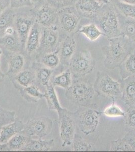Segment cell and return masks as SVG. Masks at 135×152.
Returning <instances> with one entry per match:
<instances>
[{"label": "cell", "mask_w": 135, "mask_h": 152, "mask_svg": "<svg viewBox=\"0 0 135 152\" xmlns=\"http://www.w3.org/2000/svg\"><path fill=\"white\" fill-rule=\"evenodd\" d=\"M10 7L18 9L24 7H32L30 0H10Z\"/></svg>", "instance_id": "obj_39"}, {"label": "cell", "mask_w": 135, "mask_h": 152, "mask_svg": "<svg viewBox=\"0 0 135 152\" xmlns=\"http://www.w3.org/2000/svg\"><path fill=\"white\" fill-rule=\"evenodd\" d=\"M31 138V137L24 133L23 131L16 134L7 142L9 151H21Z\"/></svg>", "instance_id": "obj_26"}, {"label": "cell", "mask_w": 135, "mask_h": 152, "mask_svg": "<svg viewBox=\"0 0 135 152\" xmlns=\"http://www.w3.org/2000/svg\"><path fill=\"white\" fill-rule=\"evenodd\" d=\"M21 96L29 102H38L45 98V92L41 91L40 88L35 84H33L19 90Z\"/></svg>", "instance_id": "obj_24"}, {"label": "cell", "mask_w": 135, "mask_h": 152, "mask_svg": "<svg viewBox=\"0 0 135 152\" xmlns=\"http://www.w3.org/2000/svg\"><path fill=\"white\" fill-rule=\"evenodd\" d=\"M112 3L119 13L126 18L135 19V5L124 3L118 0H113Z\"/></svg>", "instance_id": "obj_33"}, {"label": "cell", "mask_w": 135, "mask_h": 152, "mask_svg": "<svg viewBox=\"0 0 135 152\" xmlns=\"http://www.w3.org/2000/svg\"><path fill=\"white\" fill-rule=\"evenodd\" d=\"M55 145L53 139L43 140L41 138L30 140L21 151L27 152H48Z\"/></svg>", "instance_id": "obj_23"}, {"label": "cell", "mask_w": 135, "mask_h": 152, "mask_svg": "<svg viewBox=\"0 0 135 152\" xmlns=\"http://www.w3.org/2000/svg\"><path fill=\"white\" fill-rule=\"evenodd\" d=\"M9 151L7 143H0V152Z\"/></svg>", "instance_id": "obj_45"}, {"label": "cell", "mask_w": 135, "mask_h": 152, "mask_svg": "<svg viewBox=\"0 0 135 152\" xmlns=\"http://www.w3.org/2000/svg\"><path fill=\"white\" fill-rule=\"evenodd\" d=\"M77 42L74 35H65L62 38L58 52L61 64L69 66L72 57L75 54Z\"/></svg>", "instance_id": "obj_14"}, {"label": "cell", "mask_w": 135, "mask_h": 152, "mask_svg": "<svg viewBox=\"0 0 135 152\" xmlns=\"http://www.w3.org/2000/svg\"><path fill=\"white\" fill-rule=\"evenodd\" d=\"M73 82V76L69 69L52 77L51 83L53 86H58L65 89L69 88Z\"/></svg>", "instance_id": "obj_30"}, {"label": "cell", "mask_w": 135, "mask_h": 152, "mask_svg": "<svg viewBox=\"0 0 135 152\" xmlns=\"http://www.w3.org/2000/svg\"><path fill=\"white\" fill-rule=\"evenodd\" d=\"M17 9L9 7L0 15V38L4 36L8 28L14 26Z\"/></svg>", "instance_id": "obj_25"}, {"label": "cell", "mask_w": 135, "mask_h": 152, "mask_svg": "<svg viewBox=\"0 0 135 152\" xmlns=\"http://www.w3.org/2000/svg\"><path fill=\"white\" fill-rule=\"evenodd\" d=\"M35 23L34 11L32 7L17 9L14 27L24 50L28 35Z\"/></svg>", "instance_id": "obj_7"}, {"label": "cell", "mask_w": 135, "mask_h": 152, "mask_svg": "<svg viewBox=\"0 0 135 152\" xmlns=\"http://www.w3.org/2000/svg\"><path fill=\"white\" fill-rule=\"evenodd\" d=\"M64 34L58 26L43 28L40 47L35 56V59L44 54L58 50Z\"/></svg>", "instance_id": "obj_8"}, {"label": "cell", "mask_w": 135, "mask_h": 152, "mask_svg": "<svg viewBox=\"0 0 135 152\" xmlns=\"http://www.w3.org/2000/svg\"><path fill=\"white\" fill-rule=\"evenodd\" d=\"M74 6L82 18L92 20L102 7L96 0H76Z\"/></svg>", "instance_id": "obj_16"}, {"label": "cell", "mask_w": 135, "mask_h": 152, "mask_svg": "<svg viewBox=\"0 0 135 152\" xmlns=\"http://www.w3.org/2000/svg\"><path fill=\"white\" fill-rule=\"evenodd\" d=\"M95 93L93 85L89 81L80 78L73 80L72 85L66 89L65 96L79 107H89Z\"/></svg>", "instance_id": "obj_3"}, {"label": "cell", "mask_w": 135, "mask_h": 152, "mask_svg": "<svg viewBox=\"0 0 135 152\" xmlns=\"http://www.w3.org/2000/svg\"><path fill=\"white\" fill-rule=\"evenodd\" d=\"M95 64V61L90 51L84 50L74 54L68 66L73 77L78 79L91 73Z\"/></svg>", "instance_id": "obj_5"}, {"label": "cell", "mask_w": 135, "mask_h": 152, "mask_svg": "<svg viewBox=\"0 0 135 152\" xmlns=\"http://www.w3.org/2000/svg\"><path fill=\"white\" fill-rule=\"evenodd\" d=\"M35 22L43 28L58 26V9L46 3L34 10Z\"/></svg>", "instance_id": "obj_12"}, {"label": "cell", "mask_w": 135, "mask_h": 152, "mask_svg": "<svg viewBox=\"0 0 135 152\" xmlns=\"http://www.w3.org/2000/svg\"><path fill=\"white\" fill-rule=\"evenodd\" d=\"M98 3L101 6H104L108 5L109 4L111 3L113 0H96Z\"/></svg>", "instance_id": "obj_44"}, {"label": "cell", "mask_w": 135, "mask_h": 152, "mask_svg": "<svg viewBox=\"0 0 135 152\" xmlns=\"http://www.w3.org/2000/svg\"><path fill=\"white\" fill-rule=\"evenodd\" d=\"M93 20L104 36L111 38L121 36L118 13L112 2L101 7Z\"/></svg>", "instance_id": "obj_2"}, {"label": "cell", "mask_w": 135, "mask_h": 152, "mask_svg": "<svg viewBox=\"0 0 135 152\" xmlns=\"http://www.w3.org/2000/svg\"><path fill=\"white\" fill-rule=\"evenodd\" d=\"M3 54V50L0 47V58ZM0 66H1V61H0ZM5 75H6L5 74H4L2 72V71L1 70V69H0V83H1V82L3 81L5 79Z\"/></svg>", "instance_id": "obj_43"}, {"label": "cell", "mask_w": 135, "mask_h": 152, "mask_svg": "<svg viewBox=\"0 0 135 152\" xmlns=\"http://www.w3.org/2000/svg\"><path fill=\"white\" fill-rule=\"evenodd\" d=\"M93 86L95 92L103 96L113 99L121 96L120 82L113 79L106 73L98 72Z\"/></svg>", "instance_id": "obj_10"}, {"label": "cell", "mask_w": 135, "mask_h": 152, "mask_svg": "<svg viewBox=\"0 0 135 152\" xmlns=\"http://www.w3.org/2000/svg\"><path fill=\"white\" fill-rule=\"evenodd\" d=\"M76 33L82 34L92 42L95 41L101 36H103V32L95 23H90L83 26L78 29Z\"/></svg>", "instance_id": "obj_28"}, {"label": "cell", "mask_w": 135, "mask_h": 152, "mask_svg": "<svg viewBox=\"0 0 135 152\" xmlns=\"http://www.w3.org/2000/svg\"><path fill=\"white\" fill-rule=\"evenodd\" d=\"M120 83L122 100L129 107H135V77L131 76L121 79Z\"/></svg>", "instance_id": "obj_17"}, {"label": "cell", "mask_w": 135, "mask_h": 152, "mask_svg": "<svg viewBox=\"0 0 135 152\" xmlns=\"http://www.w3.org/2000/svg\"><path fill=\"white\" fill-rule=\"evenodd\" d=\"M45 98L48 104V108L50 111L56 112L63 109L61 107L58 97L55 91V87L50 82V84L46 87L45 92Z\"/></svg>", "instance_id": "obj_27"}, {"label": "cell", "mask_w": 135, "mask_h": 152, "mask_svg": "<svg viewBox=\"0 0 135 152\" xmlns=\"http://www.w3.org/2000/svg\"><path fill=\"white\" fill-rule=\"evenodd\" d=\"M113 99V103L104 109L103 114L108 117L115 118L118 117H123L125 116V112L123 111L121 107L114 104Z\"/></svg>", "instance_id": "obj_36"}, {"label": "cell", "mask_w": 135, "mask_h": 152, "mask_svg": "<svg viewBox=\"0 0 135 152\" xmlns=\"http://www.w3.org/2000/svg\"><path fill=\"white\" fill-rule=\"evenodd\" d=\"M7 59L8 69L5 75L11 79L14 76L29 66H26L27 60L30 61L25 52H17L4 54Z\"/></svg>", "instance_id": "obj_13"}, {"label": "cell", "mask_w": 135, "mask_h": 152, "mask_svg": "<svg viewBox=\"0 0 135 152\" xmlns=\"http://www.w3.org/2000/svg\"><path fill=\"white\" fill-rule=\"evenodd\" d=\"M76 1V0H46L48 4L58 10L66 6L73 5Z\"/></svg>", "instance_id": "obj_38"}, {"label": "cell", "mask_w": 135, "mask_h": 152, "mask_svg": "<svg viewBox=\"0 0 135 152\" xmlns=\"http://www.w3.org/2000/svg\"><path fill=\"white\" fill-rule=\"evenodd\" d=\"M118 13L121 36L135 43V19L126 18L119 13L118 11Z\"/></svg>", "instance_id": "obj_22"}, {"label": "cell", "mask_w": 135, "mask_h": 152, "mask_svg": "<svg viewBox=\"0 0 135 152\" xmlns=\"http://www.w3.org/2000/svg\"><path fill=\"white\" fill-rule=\"evenodd\" d=\"M134 53H135V51H134Z\"/></svg>", "instance_id": "obj_47"}, {"label": "cell", "mask_w": 135, "mask_h": 152, "mask_svg": "<svg viewBox=\"0 0 135 152\" xmlns=\"http://www.w3.org/2000/svg\"><path fill=\"white\" fill-rule=\"evenodd\" d=\"M118 1L124 3L135 5V0H118Z\"/></svg>", "instance_id": "obj_46"}, {"label": "cell", "mask_w": 135, "mask_h": 152, "mask_svg": "<svg viewBox=\"0 0 135 152\" xmlns=\"http://www.w3.org/2000/svg\"><path fill=\"white\" fill-rule=\"evenodd\" d=\"M62 148L71 146L75 136L77 125L74 113L63 108L57 112Z\"/></svg>", "instance_id": "obj_6"}, {"label": "cell", "mask_w": 135, "mask_h": 152, "mask_svg": "<svg viewBox=\"0 0 135 152\" xmlns=\"http://www.w3.org/2000/svg\"><path fill=\"white\" fill-rule=\"evenodd\" d=\"M32 8L34 10L45 5L47 3L46 0H30Z\"/></svg>", "instance_id": "obj_41"}, {"label": "cell", "mask_w": 135, "mask_h": 152, "mask_svg": "<svg viewBox=\"0 0 135 152\" xmlns=\"http://www.w3.org/2000/svg\"><path fill=\"white\" fill-rule=\"evenodd\" d=\"M10 80L19 91L33 84L36 85L35 73L31 66L26 67Z\"/></svg>", "instance_id": "obj_18"}, {"label": "cell", "mask_w": 135, "mask_h": 152, "mask_svg": "<svg viewBox=\"0 0 135 152\" xmlns=\"http://www.w3.org/2000/svg\"><path fill=\"white\" fill-rule=\"evenodd\" d=\"M110 151L112 152H132L134 151L131 146L123 138L113 140L111 142Z\"/></svg>", "instance_id": "obj_34"}, {"label": "cell", "mask_w": 135, "mask_h": 152, "mask_svg": "<svg viewBox=\"0 0 135 152\" xmlns=\"http://www.w3.org/2000/svg\"><path fill=\"white\" fill-rule=\"evenodd\" d=\"M135 50V42L123 36L108 38V44L102 47L104 66L109 69L119 67Z\"/></svg>", "instance_id": "obj_1"}, {"label": "cell", "mask_w": 135, "mask_h": 152, "mask_svg": "<svg viewBox=\"0 0 135 152\" xmlns=\"http://www.w3.org/2000/svg\"><path fill=\"white\" fill-rule=\"evenodd\" d=\"M124 140L128 142L134 151H135V131H131L127 133L123 138Z\"/></svg>", "instance_id": "obj_40"}, {"label": "cell", "mask_w": 135, "mask_h": 152, "mask_svg": "<svg viewBox=\"0 0 135 152\" xmlns=\"http://www.w3.org/2000/svg\"><path fill=\"white\" fill-rule=\"evenodd\" d=\"M15 118V111L7 110L0 105V130L3 126L14 121Z\"/></svg>", "instance_id": "obj_35"}, {"label": "cell", "mask_w": 135, "mask_h": 152, "mask_svg": "<svg viewBox=\"0 0 135 152\" xmlns=\"http://www.w3.org/2000/svg\"><path fill=\"white\" fill-rule=\"evenodd\" d=\"M74 113L77 127L82 133L89 135L95 132L99 124L100 113L89 106L79 107Z\"/></svg>", "instance_id": "obj_4"}, {"label": "cell", "mask_w": 135, "mask_h": 152, "mask_svg": "<svg viewBox=\"0 0 135 152\" xmlns=\"http://www.w3.org/2000/svg\"><path fill=\"white\" fill-rule=\"evenodd\" d=\"M71 150L74 152L95 151V148L92 142L76 134L72 145Z\"/></svg>", "instance_id": "obj_32"}, {"label": "cell", "mask_w": 135, "mask_h": 152, "mask_svg": "<svg viewBox=\"0 0 135 152\" xmlns=\"http://www.w3.org/2000/svg\"><path fill=\"white\" fill-rule=\"evenodd\" d=\"M119 67L121 79L131 76L135 77V53L131 54Z\"/></svg>", "instance_id": "obj_31"}, {"label": "cell", "mask_w": 135, "mask_h": 152, "mask_svg": "<svg viewBox=\"0 0 135 152\" xmlns=\"http://www.w3.org/2000/svg\"><path fill=\"white\" fill-rule=\"evenodd\" d=\"M10 7V0H0V15Z\"/></svg>", "instance_id": "obj_42"}, {"label": "cell", "mask_w": 135, "mask_h": 152, "mask_svg": "<svg viewBox=\"0 0 135 152\" xmlns=\"http://www.w3.org/2000/svg\"><path fill=\"white\" fill-rule=\"evenodd\" d=\"M0 47L3 54L24 52L22 45L16 31L12 35H6L0 38Z\"/></svg>", "instance_id": "obj_19"}, {"label": "cell", "mask_w": 135, "mask_h": 152, "mask_svg": "<svg viewBox=\"0 0 135 152\" xmlns=\"http://www.w3.org/2000/svg\"><path fill=\"white\" fill-rule=\"evenodd\" d=\"M24 125L22 121L16 117L14 121L3 126L0 130V143H7L12 137L22 132Z\"/></svg>", "instance_id": "obj_21"}, {"label": "cell", "mask_w": 135, "mask_h": 152, "mask_svg": "<svg viewBox=\"0 0 135 152\" xmlns=\"http://www.w3.org/2000/svg\"><path fill=\"white\" fill-rule=\"evenodd\" d=\"M53 126V122L50 117L40 116L29 120L24 125L23 131L29 137L42 138L51 132Z\"/></svg>", "instance_id": "obj_11"}, {"label": "cell", "mask_w": 135, "mask_h": 152, "mask_svg": "<svg viewBox=\"0 0 135 152\" xmlns=\"http://www.w3.org/2000/svg\"><path fill=\"white\" fill-rule=\"evenodd\" d=\"M43 27L38 23H34L26 42L24 52L29 58L35 56L40 47Z\"/></svg>", "instance_id": "obj_15"}, {"label": "cell", "mask_w": 135, "mask_h": 152, "mask_svg": "<svg viewBox=\"0 0 135 152\" xmlns=\"http://www.w3.org/2000/svg\"><path fill=\"white\" fill-rule=\"evenodd\" d=\"M36 75V85L40 88L43 87L45 89L50 84L54 69H51L36 61H34L31 64Z\"/></svg>", "instance_id": "obj_20"}, {"label": "cell", "mask_w": 135, "mask_h": 152, "mask_svg": "<svg viewBox=\"0 0 135 152\" xmlns=\"http://www.w3.org/2000/svg\"><path fill=\"white\" fill-rule=\"evenodd\" d=\"M58 16L60 30L66 35H74L78 29L82 17L74 5L58 9Z\"/></svg>", "instance_id": "obj_9"}, {"label": "cell", "mask_w": 135, "mask_h": 152, "mask_svg": "<svg viewBox=\"0 0 135 152\" xmlns=\"http://www.w3.org/2000/svg\"><path fill=\"white\" fill-rule=\"evenodd\" d=\"M125 124L127 128L135 131V108L130 107L128 110L125 112L124 116Z\"/></svg>", "instance_id": "obj_37"}, {"label": "cell", "mask_w": 135, "mask_h": 152, "mask_svg": "<svg viewBox=\"0 0 135 152\" xmlns=\"http://www.w3.org/2000/svg\"><path fill=\"white\" fill-rule=\"evenodd\" d=\"M35 61L52 69H56L61 64L58 50L43 54L35 59Z\"/></svg>", "instance_id": "obj_29"}]
</instances>
